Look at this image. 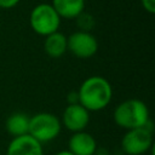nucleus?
<instances>
[{"label": "nucleus", "instance_id": "11", "mask_svg": "<svg viewBox=\"0 0 155 155\" xmlns=\"http://www.w3.org/2000/svg\"><path fill=\"white\" fill-rule=\"evenodd\" d=\"M44 50H45L46 54L52 58L62 57L68 50L67 36L59 31H54V33L45 36Z\"/></svg>", "mask_w": 155, "mask_h": 155}, {"label": "nucleus", "instance_id": "15", "mask_svg": "<svg viewBox=\"0 0 155 155\" xmlns=\"http://www.w3.org/2000/svg\"><path fill=\"white\" fill-rule=\"evenodd\" d=\"M19 1L21 0H0V7L1 8H12Z\"/></svg>", "mask_w": 155, "mask_h": 155}, {"label": "nucleus", "instance_id": "2", "mask_svg": "<svg viewBox=\"0 0 155 155\" xmlns=\"http://www.w3.org/2000/svg\"><path fill=\"white\" fill-rule=\"evenodd\" d=\"M114 121L117 126L125 130L144 127L150 122L149 109L140 99H126L115 108Z\"/></svg>", "mask_w": 155, "mask_h": 155}, {"label": "nucleus", "instance_id": "9", "mask_svg": "<svg viewBox=\"0 0 155 155\" xmlns=\"http://www.w3.org/2000/svg\"><path fill=\"white\" fill-rule=\"evenodd\" d=\"M69 151L74 155H93L97 150V142L92 134L85 131L74 132L68 142Z\"/></svg>", "mask_w": 155, "mask_h": 155}, {"label": "nucleus", "instance_id": "14", "mask_svg": "<svg viewBox=\"0 0 155 155\" xmlns=\"http://www.w3.org/2000/svg\"><path fill=\"white\" fill-rule=\"evenodd\" d=\"M140 2L145 11H148L149 13L155 12V0H140Z\"/></svg>", "mask_w": 155, "mask_h": 155}, {"label": "nucleus", "instance_id": "16", "mask_svg": "<svg viewBox=\"0 0 155 155\" xmlns=\"http://www.w3.org/2000/svg\"><path fill=\"white\" fill-rule=\"evenodd\" d=\"M54 155H74V154H71L69 150H62V151H58V153L54 154Z\"/></svg>", "mask_w": 155, "mask_h": 155}, {"label": "nucleus", "instance_id": "12", "mask_svg": "<svg viewBox=\"0 0 155 155\" xmlns=\"http://www.w3.org/2000/svg\"><path fill=\"white\" fill-rule=\"evenodd\" d=\"M29 116L25 113H13L6 119V131L12 136V137H19L28 134L29 130Z\"/></svg>", "mask_w": 155, "mask_h": 155}, {"label": "nucleus", "instance_id": "13", "mask_svg": "<svg viewBox=\"0 0 155 155\" xmlns=\"http://www.w3.org/2000/svg\"><path fill=\"white\" fill-rule=\"evenodd\" d=\"M75 19L82 31H90V29H92L94 25V18L90 13H86V12H81Z\"/></svg>", "mask_w": 155, "mask_h": 155}, {"label": "nucleus", "instance_id": "1", "mask_svg": "<svg viewBox=\"0 0 155 155\" xmlns=\"http://www.w3.org/2000/svg\"><path fill=\"white\" fill-rule=\"evenodd\" d=\"M113 88L110 82L103 76H90L80 85L78 91L79 104L88 111H99L111 101Z\"/></svg>", "mask_w": 155, "mask_h": 155}, {"label": "nucleus", "instance_id": "7", "mask_svg": "<svg viewBox=\"0 0 155 155\" xmlns=\"http://www.w3.org/2000/svg\"><path fill=\"white\" fill-rule=\"evenodd\" d=\"M88 122H90V111L86 110L81 104L74 103V104H68V107H65L61 124L67 130L71 131L73 133L80 132L86 128Z\"/></svg>", "mask_w": 155, "mask_h": 155}, {"label": "nucleus", "instance_id": "5", "mask_svg": "<svg viewBox=\"0 0 155 155\" xmlns=\"http://www.w3.org/2000/svg\"><path fill=\"white\" fill-rule=\"evenodd\" d=\"M150 122L144 127L127 130L121 139L122 151L127 155H142L153 148V131Z\"/></svg>", "mask_w": 155, "mask_h": 155}, {"label": "nucleus", "instance_id": "8", "mask_svg": "<svg viewBox=\"0 0 155 155\" xmlns=\"http://www.w3.org/2000/svg\"><path fill=\"white\" fill-rule=\"evenodd\" d=\"M6 155H44L42 145L30 134L13 137L8 143Z\"/></svg>", "mask_w": 155, "mask_h": 155}, {"label": "nucleus", "instance_id": "6", "mask_svg": "<svg viewBox=\"0 0 155 155\" xmlns=\"http://www.w3.org/2000/svg\"><path fill=\"white\" fill-rule=\"evenodd\" d=\"M68 50L78 58H90L98 50L97 39L90 31H75L67 38Z\"/></svg>", "mask_w": 155, "mask_h": 155}, {"label": "nucleus", "instance_id": "3", "mask_svg": "<svg viewBox=\"0 0 155 155\" xmlns=\"http://www.w3.org/2000/svg\"><path fill=\"white\" fill-rule=\"evenodd\" d=\"M62 130L61 120L51 113H38L29 119V130L28 134H30L34 139L40 143L51 142L58 137Z\"/></svg>", "mask_w": 155, "mask_h": 155}, {"label": "nucleus", "instance_id": "10", "mask_svg": "<svg viewBox=\"0 0 155 155\" xmlns=\"http://www.w3.org/2000/svg\"><path fill=\"white\" fill-rule=\"evenodd\" d=\"M53 8L61 18L74 19L85 8V0H52Z\"/></svg>", "mask_w": 155, "mask_h": 155}, {"label": "nucleus", "instance_id": "4", "mask_svg": "<svg viewBox=\"0 0 155 155\" xmlns=\"http://www.w3.org/2000/svg\"><path fill=\"white\" fill-rule=\"evenodd\" d=\"M29 23L31 29L42 36H47L54 31H58L61 25V17L50 4L36 5L29 16Z\"/></svg>", "mask_w": 155, "mask_h": 155}]
</instances>
